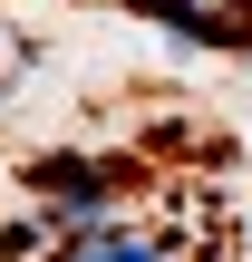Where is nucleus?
I'll return each mask as SVG.
<instances>
[{
	"label": "nucleus",
	"mask_w": 252,
	"mask_h": 262,
	"mask_svg": "<svg viewBox=\"0 0 252 262\" xmlns=\"http://www.w3.org/2000/svg\"><path fill=\"white\" fill-rule=\"evenodd\" d=\"M146 19H175L185 39H214V49H252V0H136Z\"/></svg>",
	"instance_id": "3"
},
{
	"label": "nucleus",
	"mask_w": 252,
	"mask_h": 262,
	"mask_svg": "<svg viewBox=\"0 0 252 262\" xmlns=\"http://www.w3.org/2000/svg\"><path fill=\"white\" fill-rule=\"evenodd\" d=\"M29 185H39V204L58 224H78V214H107L117 185H136V165H117V156H39Z\"/></svg>",
	"instance_id": "2"
},
{
	"label": "nucleus",
	"mask_w": 252,
	"mask_h": 262,
	"mask_svg": "<svg viewBox=\"0 0 252 262\" xmlns=\"http://www.w3.org/2000/svg\"><path fill=\"white\" fill-rule=\"evenodd\" d=\"M49 262H233V214L214 194H165L146 214H97Z\"/></svg>",
	"instance_id": "1"
}]
</instances>
